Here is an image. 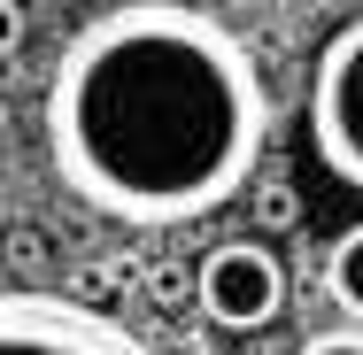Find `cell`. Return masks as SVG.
I'll use <instances>...</instances> for the list:
<instances>
[{
  "mask_svg": "<svg viewBox=\"0 0 363 355\" xmlns=\"http://www.w3.org/2000/svg\"><path fill=\"white\" fill-rule=\"evenodd\" d=\"M39 124L77 201L124 224H194L255 178L271 85L224 16L194 0H116L55 55Z\"/></svg>",
  "mask_w": 363,
  "mask_h": 355,
  "instance_id": "obj_1",
  "label": "cell"
},
{
  "mask_svg": "<svg viewBox=\"0 0 363 355\" xmlns=\"http://www.w3.org/2000/svg\"><path fill=\"white\" fill-rule=\"evenodd\" d=\"M0 355H155V348L93 301L47 293V286H0Z\"/></svg>",
  "mask_w": 363,
  "mask_h": 355,
  "instance_id": "obj_2",
  "label": "cell"
},
{
  "mask_svg": "<svg viewBox=\"0 0 363 355\" xmlns=\"http://www.w3.org/2000/svg\"><path fill=\"white\" fill-rule=\"evenodd\" d=\"M309 147H317V162L348 193H363V16H348L317 47V70H309Z\"/></svg>",
  "mask_w": 363,
  "mask_h": 355,
  "instance_id": "obj_3",
  "label": "cell"
},
{
  "mask_svg": "<svg viewBox=\"0 0 363 355\" xmlns=\"http://www.w3.org/2000/svg\"><path fill=\"white\" fill-rule=\"evenodd\" d=\"M194 286H201L209 325H224V332H255V325H271L286 309V263L263 240H224V247H209V263H201Z\"/></svg>",
  "mask_w": 363,
  "mask_h": 355,
  "instance_id": "obj_4",
  "label": "cell"
},
{
  "mask_svg": "<svg viewBox=\"0 0 363 355\" xmlns=\"http://www.w3.org/2000/svg\"><path fill=\"white\" fill-rule=\"evenodd\" d=\"M325 293L356 317V332H363V224H348V232L333 240V255H325Z\"/></svg>",
  "mask_w": 363,
  "mask_h": 355,
  "instance_id": "obj_5",
  "label": "cell"
},
{
  "mask_svg": "<svg viewBox=\"0 0 363 355\" xmlns=\"http://www.w3.org/2000/svg\"><path fill=\"white\" fill-rule=\"evenodd\" d=\"M301 355H363V332H317L301 340Z\"/></svg>",
  "mask_w": 363,
  "mask_h": 355,
  "instance_id": "obj_6",
  "label": "cell"
},
{
  "mask_svg": "<svg viewBox=\"0 0 363 355\" xmlns=\"http://www.w3.org/2000/svg\"><path fill=\"white\" fill-rule=\"evenodd\" d=\"M23 23H31V16H23L16 0H0V55H16V47H23Z\"/></svg>",
  "mask_w": 363,
  "mask_h": 355,
  "instance_id": "obj_7",
  "label": "cell"
},
{
  "mask_svg": "<svg viewBox=\"0 0 363 355\" xmlns=\"http://www.w3.org/2000/svg\"><path fill=\"white\" fill-rule=\"evenodd\" d=\"M255 216H263V224H294V193H279V186H271V193L255 201Z\"/></svg>",
  "mask_w": 363,
  "mask_h": 355,
  "instance_id": "obj_8",
  "label": "cell"
}]
</instances>
